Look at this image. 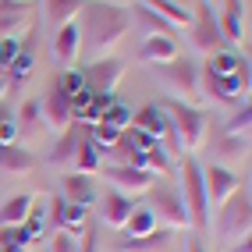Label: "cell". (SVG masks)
Wrapping results in <instances>:
<instances>
[{
  "instance_id": "obj_1",
  "label": "cell",
  "mask_w": 252,
  "mask_h": 252,
  "mask_svg": "<svg viewBox=\"0 0 252 252\" xmlns=\"http://www.w3.org/2000/svg\"><path fill=\"white\" fill-rule=\"evenodd\" d=\"M78 29H82V46L103 57L107 50L117 46V39H125V32L131 29V14L128 7L110 4V0H89L78 11Z\"/></svg>"
},
{
  "instance_id": "obj_2",
  "label": "cell",
  "mask_w": 252,
  "mask_h": 252,
  "mask_svg": "<svg viewBox=\"0 0 252 252\" xmlns=\"http://www.w3.org/2000/svg\"><path fill=\"white\" fill-rule=\"evenodd\" d=\"M178 178H181V185H178L181 203L189 210V227L195 234L210 231V203H206V189H203V163L189 153L178 167Z\"/></svg>"
},
{
  "instance_id": "obj_3",
  "label": "cell",
  "mask_w": 252,
  "mask_h": 252,
  "mask_svg": "<svg viewBox=\"0 0 252 252\" xmlns=\"http://www.w3.org/2000/svg\"><path fill=\"white\" fill-rule=\"evenodd\" d=\"M217 227V234H220L224 245H234L252 234V195H249V185L242 189H234L220 206H217V220H210Z\"/></svg>"
},
{
  "instance_id": "obj_4",
  "label": "cell",
  "mask_w": 252,
  "mask_h": 252,
  "mask_svg": "<svg viewBox=\"0 0 252 252\" xmlns=\"http://www.w3.org/2000/svg\"><path fill=\"white\" fill-rule=\"evenodd\" d=\"M149 75H153L160 86L171 93V99H181V103H199V68L189 61V57H171L163 64H149Z\"/></svg>"
},
{
  "instance_id": "obj_5",
  "label": "cell",
  "mask_w": 252,
  "mask_h": 252,
  "mask_svg": "<svg viewBox=\"0 0 252 252\" xmlns=\"http://www.w3.org/2000/svg\"><path fill=\"white\" fill-rule=\"evenodd\" d=\"M157 103L163 107V114L171 117V128L181 142V153H195L206 139V114L192 107V103H181V99H171V96H160Z\"/></svg>"
},
{
  "instance_id": "obj_6",
  "label": "cell",
  "mask_w": 252,
  "mask_h": 252,
  "mask_svg": "<svg viewBox=\"0 0 252 252\" xmlns=\"http://www.w3.org/2000/svg\"><path fill=\"white\" fill-rule=\"evenodd\" d=\"M149 210L157 213V220H163V227H189V210H185L181 203V192H178V185H167V181H153L149 185Z\"/></svg>"
},
{
  "instance_id": "obj_7",
  "label": "cell",
  "mask_w": 252,
  "mask_h": 252,
  "mask_svg": "<svg viewBox=\"0 0 252 252\" xmlns=\"http://www.w3.org/2000/svg\"><path fill=\"white\" fill-rule=\"evenodd\" d=\"M189 39L195 50H203V54H217V50H224V36H220V25H217V11L210 0H199L192 7V25H189Z\"/></svg>"
},
{
  "instance_id": "obj_8",
  "label": "cell",
  "mask_w": 252,
  "mask_h": 252,
  "mask_svg": "<svg viewBox=\"0 0 252 252\" xmlns=\"http://www.w3.org/2000/svg\"><path fill=\"white\" fill-rule=\"evenodd\" d=\"M32 22H36L32 0H0V39H18L32 29Z\"/></svg>"
},
{
  "instance_id": "obj_9",
  "label": "cell",
  "mask_w": 252,
  "mask_h": 252,
  "mask_svg": "<svg viewBox=\"0 0 252 252\" xmlns=\"http://www.w3.org/2000/svg\"><path fill=\"white\" fill-rule=\"evenodd\" d=\"M99 171L125 195H142V192H149V185L157 181V174L142 171V167H128V163H107V167H99Z\"/></svg>"
},
{
  "instance_id": "obj_10",
  "label": "cell",
  "mask_w": 252,
  "mask_h": 252,
  "mask_svg": "<svg viewBox=\"0 0 252 252\" xmlns=\"http://www.w3.org/2000/svg\"><path fill=\"white\" fill-rule=\"evenodd\" d=\"M82 75H86V86L99 96H110L117 89V82L125 78V64L117 57H96L89 68H82Z\"/></svg>"
},
{
  "instance_id": "obj_11",
  "label": "cell",
  "mask_w": 252,
  "mask_h": 252,
  "mask_svg": "<svg viewBox=\"0 0 252 252\" xmlns=\"http://www.w3.org/2000/svg\"><path fill=\"white\" fill-rule=\"evenodd\" d=\"M199 96H206L210 103H238L242 99V86H238V78H220V75H213L210 68H199Z\"/></svg>"
},
{
  "instance_id": "obj_12",
  "label": "cell",
  "mask_w": 252,
  "mask_h": 252,
  "mask_svg": "<svg viewBox=\"0 0 252 252\" xmlns=\"http://www.w3.org/2000/svg\"><path fill=\"white\" fill-rule=\"evenodd\" d=\"M39 110H43V125H46V128H54V131H64V128L75 121V117H71V99L61 93L57 82H50V89L43 93Z\"/></svg>"
},
{
  "instance_id": "obj_13",
  "label": "cell",
  "mask_w": 252,
  "mask_h": 252,
  "mask_svg": "<svg viewBox=\"0 0 252 252\" xmlns=\"http://www.w3.org/2000/svg\"><path fill=\"white\" fill-rule=\"evenodd\" d=\"M238 178H234L231 171H227V167L224 163H210V167H203V189H206V203H210V213L217 210V206H220L224 203V199L234 192V189H238Z\"/></svg>"
},
{
  "instance_id": "obj_14",
  "label": "cell",
  "mask_w": 252,
  "mask_h": 252,
  "mask_svg": "<svg viewBox=\"0 0 252 252\" xmlns=\"http://www.w3.org/2000/svg\"><path fill=\"white\" fill-rule=\"evenodd\" d=\"M64 203H75V206H96V185H93V174H78V171H71V174H64L61 178V192H57Z\"/></svg>"
},
{
  "instance_id": "obj_15",
  "label": "cell",
  "mask_w": 252,
  "mask_h": 252,
  "mask_svg": "<svg viewBox=\"0 0 252 252\" xmlns=\"http://www.w3.org/2000/svg\"><path fill=\"white\" fill-rule=\"evenodd\" d=\"M82 54V29H78V18L64 22L57 29V39H54V61L61 68H71L75 57Z\"/></svg>"
},
{
  "instance_id": "obj_16",
  "label": "cell",
  "mask_w": 252,
  "mask_h": 252,
  "mask_svg": "<svg viewBox=\"0 0 252 252\" xmlns=\"http://www.w3.org/2000/svg\"><path fill=\"white\" fill-rule=\"evenodd\" d=\"M82 121H71L68 128L57 135V142H54V149H50V157H46V163H54V167H75V153H78V139H82Z\"/></svg>"
},
{
  "instance_id": "obj_17",
  "label": "cell",
  "mask_w": 252,
  "mask_h": 252,
  "mask_svg": "<svg viewBox=\"0 0 252 252\" xmlns=\"http://www.w3.org/2000/svg\"><path fill=\"white\" fill-rule=\"evenodd\" d=\"M117 249L121 252H174V231L157 227L142 238H117Z\"/></svg>"
},
{
  "instance_id": "obj_18",
  "label": "cell",
  "mask_w": 252,
  "mask_h": 252,
  "mask_svg": "<svg viewBox=\"0 0 252 252\" xmlns=\"http://www.w3.org/2000/svg\"><path fill=\"white\" fill-rule=\"evenodd\" d=\"M50 206H54V213H50V220H54L61 231H68V234H82V227H86V220H89V210L86 206H75V203H64L61 195H54L50 199Z\"/></svg>"
},
{
  "instance_id": "obj_19",
  "label": "cell",
  "mask_w": 252,
  "mask_h": 252,
  "mask_svg": "<svg viewBox=\"0 0 252 252\" xmlns=\"http://www.w3.org/2000/svg\"><path fill=\"white\" fill-rule=\"evenodd\" d=\"M128 213H131V195L117 192V189L103 192V199H99V217H103L107 227H117V231H121L125 220H128Z\"/></svg>"
},
{
  "instance_id": "obj_20",
  "label": "cell",
  "mask_w": 252,
  "mask_h": 252,
  "mask_svg": "<svg viewBox=\"0 0 252 252\" xmlns=\"http://www.w3.org/2000/svg\"><path fill=\"white\" fill-rule=\"evenodd\" d=\"M242 18H245V4L242 0H224V11H220V18H217L224 43H234V46L245 43L242 39Z\"/></svg>"
},
{
  "instance_id": "obj_21",
  "label": "cell",
  "mask_w": 252,
  "mask_h": 252,
  "mask_svg": "<svg viewBox=\"0 0 252 252\" xmlns=\"http://www.w3.org/2000/svg\"><path fill=\"white\" fill-rule=\"evenodd\" d=\"M36 163H39V160L32 157L25 146H18V142L0 146V174H29Z\"/></svg>"
},
{
  "instance_id": "obj_22",
  "label": "cell",
  "mask_w": 252,
  "mask_h": 252,
  "mask_svg": "<svg viewBox=\"0 0 252 252\" xmlns=\"http://www.w3.org/2000/svg\"><path fill=\"white\" fill-rule=\"evenodd\" d=\"M99 167H103V153H99V146L89 139V125L82 128V139H78V153H75V171L78 174H96Z\"/></svg>"
},
{
  "instance_id": "obj_23",
  "label": "cell",
  "mask_w": 252,
  "mask_h": 252,
  "mask_svg": "<svg viewBox=\"0 0 252 252\" xmlns=\"http://www.w3.org/2000/svg\"><path fill=\"white\" fill-rule=\"evenodd\" d=\"M139 57H142L146 64H163V61L178 57V39H167V36H146V39H142V50H139Z\"/></svg>"
},
{
  "instance_id": "obj_24",
  "label": "cell",
  "mask_w": 252,
  "mask_h": 252,
  "mask_svg": "<svg viewBox=\"0 0 252 252\" xmlns=\"http://www.w3.org/2000/svg\"><path fill=\"white\" fill-rule=\"evenodd\" d=\"M131 11H135V22L142 25V36H167V39H178V29H174L171 22H163L157 11H149L146 4H135Z\"/></svg>"
},
{
  "instance_id": "obj_25",
  "label": "cell",
  "mask_w": 252,
  "mask_h": 252,
  "mask_svg": "<svg viewBox=\"0 0 252 252\" xmlns=\"http://www.w3.org/2000/svg\"><path fill=\"white\" fill-rule=\"evenodd\" d=\"M32 203H36V195H29V192L11 195L7 203L0 206V227H18V224H25V217H29Z\"/></svg>"
},
{
  "instance_id": "obj_26",
  "label": "cell",
  "mask_w": 252,
  "mask_h": 252,
  "mask_svg": "<svg viewBox=\"0 0 252 252\" xmlns=\"http://www.w3.org/2000/svg\"><path fill=\"white\" fill-rule=\"evenodd\" d=\"M160 227V220H157V213L149 210V206H131V213H128V220H125V238H142V234H149V231H157Z\"/></svg>"
},
{
  "instance_id": "obj_27",
  "label": "cell",
  "mask_w": 252,
  "mask_h": 252,
  "mask_svg": "<svg viewBox=\"0 0 252 252\" xmlns=\"http://www.w3.org/2000/svg\"><path fill=\"white\" fill-rule=\"evenodd\" d=\"M78 11H82V0H46V7H43V14H46V25H64V22H71V18H78Z\"/></svg>"
},
{
  "instance_id": "obj_28",
  "label": "cell",
  "mask_w": 252,
  "mask_h": 252,
  "mask_svg": "<svg viewBox=\"0 0 252 252\" xmlns=\"http://www.w3.org/2000/svg\"><path fill=\"white\" fill-rule=\"evenodd\" d=\"M245 153H249V135H220L213 142L217 160H245Z\"/></svg>"
},
{
  "instance_id": "obj_29",
  "label": "cell",
  "mask_w": 252,
  "mask_h": 252,
  "mask_svg": "<svg viewBox=\"0 0 252 252\" xmlns=\"http://www.w3.org/2000/svg\"><path fill=\"white\" fill-rule=\"evenodd\" d=\"M14 125H18V135H36L43 128V110H39V99H25L18 117H14Z\"/></svg>"
},
{
  "instance_id": "obj_30",
  "label": "cell",
  "mask_w": 252,
  "mask_h": 252,
  "mask_svg": "<svg viewBox=\"0 0 252 252\" xmlns=\"http://www.w3.org/2000/svg\"><path fill=\"white\" fill-rule=\"evenodd\" d=\"M238 64H242V57H238V54H231V50H217V54H210V57H206L203 68H210L213 75H220V78H231Z\"/></svg>"
},
{
  "instance_id": "obj_31",
  "label": "cell",
  "mask_w": 252,
  "mask_h": 252,
  "mask_svg": "<svg viewBox=\"0 0 252 252\" xmlns=\"http://www.w3.org/2000/svg\"><path fill=\"white\" fill-rule=\"evenodd\" d=\"M54 82H57V86H61V93H64V96H68V99H71V96H78L82 89H86V75H82L78 68H61Z\"/></svg>"
},
{
  "instance_id": "obj_32",
  "label": "cell",
  "mask_w": 252,
  "mask_h": 252,
  "mask_svg": "<svg viewBox=\"0 0 252 252\" xmlns=\"http://www.w3.org/2000/svg\"><path fill=\"white\" fill-rule=\"evenodd\" d=\"M99 121H103V125H114L117 131H125V128L131 125V110H128L125 103H117V99H114V103H107V107H103Z\"/></svg>"
},
{
  "instance_id": "obj_33",
  "label": "cell",
  "mask_w": 252,
  "mask_h": 252,
  "mask_svg": "<svg viewBox=\"0 0 252 252\" xmlns=\"http://www.w3.org/2000/svg\"><path fill=\"white\" fill-rule=\"evenodd\" d=\"M249 125H252V107H249V99L234 110V117L224 125V135H249Z\"/></svg>"
},
{
  "instance_id": "obj_34",
  "label": "cell",
  "mask_w": 252,
  "mask_h": 252,
  "mask_svg": "<svg viewBox=\"0 0 252 252\" xmlns=\"http://www.w3.org/2000/svg\"><path fill=\"white\" fill-rule=\"evenodd\" d=\"M78 252H99V234H96L93 220H86V227L78 234Z\"/></svg>"
},
{
  "instance_id": "obj_35",
  "label": "cell",
  "mask_w": 252,
  "mask_h": 252,
  "mask_svg": "<svg viewBox=\"0 0 252 252\" xmlns=\"http://www.w3.org/2000/svg\"><path fill=\"white\" fill-rule=\"evenodd\" d=\"M46 252H78V238H75V234H68V231H57Z\"/></svg>"
},
{
  "instance_id": "obj_36",
  "label": "cell",
  "mask_w": 252,
  "mask_h": 252,
  "mask_svg": "<svg viewBox=\"0 0 252 252\" xmlns=\"http://www.w3.org/2000/svg\"><path fill=\"white\" fill-rule=\"evenodd\" d=\"M22 39H0V75L7 71V64L14 61V54H18Z\"/></svg>"
},
{
  "instance_id": "obj_37",
  "label": "cell",
  "mask_w": 252,
  "mask_h": 252,
  "mask_svg": "<svg viewBox=\"0 0 252 252\" xmlns=\"http://www.w3.org/2000/svg\"><path fill=\"white\" fill-rule=\"evenodd\" d=\"M11 142H18V125H14V117L0 125V146H11Z\"/></svg>"
},
{
  "instance_id": "obj_38",
  "label": "cell",
  "mask_w": 252,
  "mask_h": 252,
  "mask_svg": "<svg viewBox=\"0 0 252 252\" xmlns=\"http://www.w3.org/2000/svg\"><path fill=\"white\" fill-rule=\"evenodd\" d=\"M185 252H206L203 234H189V242H185Z\"/></svg>"
},
{
  "instance_id": "obj_39",
  "label": "cell",
  "mask_w": 252,
  "mask_h": 252,
  "mask_svg": "<svg viewBox=\"0 0 252 252\" xmlns=\"http://www.w3.org/2000/svg\"><path fill=\"white\" fill-rule=\"evenodd\" d=\"M11 117H14V107H11V99L4 96V99H0V125L11 121Z\"/></svg>"
},
{
  "instance_id": "obj_40",
  "label": "cell",
  "mask_w": 252,
  "mask_h": 252,
  "mask_svg": "<svg viewBox=\"0 0 252 252\" xmlns=\"http://www.w3.org/2000/svg\"><path fill=\"white\" fill-rule=\"evenodd\" d=\"M231 252H252V234H249V238H242V242H234Z\"/></svg>"
},
{
  "instance_id": "obj_41",
  "label": "cell",
  "mask_w": 252,
  "mask_h": 252,
  "mask_svg": "<svg viewBox=\"0 0 252 252\" xmlns=\"http://www.w3.org/2000/svg\"><path fill=\"white\" fill-rule=\"evenodd\" d=\"M4 96H7V78L0 75V99H4Z\"/></svg>"
},
{
  "instance_id": "obj_42",
  "label": "cell",
  "mask_w": 252,
  "mask_h": 252,
  "mask_svg": "<svg viewBox=\"0 0 252 252\" xmlns=\"http://www.w3.org/2000/svg\"><path fill=\"white\" fill-rule=\"evenodd\" d=\"M174 4H181V7H189V0H174Z\"/></svg>"
},
{
  "instance_id": "obj_43",
  "label": "cell",
  "mask_w": 252,
  "mask_h": 252,
  "mask_svg": "<svg viewBox=\"0 0 252 252\" xmlns=\"http://www.w3.org/2000/svg\"><path fill=\"white\" fill-rule=\"evenodd\" d=\"M114 252H121V249H114Z\"/></svg>"
}]
</instances>
